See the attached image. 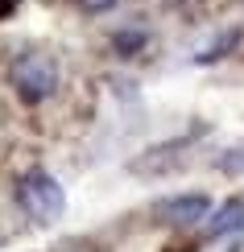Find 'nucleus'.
<instances>
[{
  "instance_id": "f257e3e1",
  "label": "nucleus",
  "mask_w": 244,
  "mask_h": 252,
  "mask_svg": "<svg viewBox=\"0 0 244 252\" xmlns=\"http://www.w3.org/2000/svg\"><path fill=\"white\" fill-rule=\"evenodd\" d=\"M17 203L34 223H54L67 211V190H62V182L50 170L34 165V170H25L17 178Z\"/></svg>"
},
{
  "instance_id": "f03ea898",
  "label": "nucleus",
  "mask_w": 244,
  "mask_h": 252,
  "mask_svg": "<svg viewBox=\"0 0 244 252\" xmlns=\"http://www.w3.org/2000/svg\"><path fill=\"white\" fill-rule=\"evenodd\" d=\"M8 83L25 103H41L54 95L58 87V62L54 54H41V50H29V54H17L13 66H8Z\"/></svg>"
},
{
  "instance_id": "7ed1b4c3",
  "label": "nucleus",
  "mask_w": 244,
  "mask_h": 252,
  "mask_svg": "<svg viewBox=\"0 0 244 252\" xmlns=\"http://www.w3.org/2000/svg\"><path fill=\"white\" fill-rule=\"evenodd\" d=\"M199 136H207V124H195L186 136H174V141L149 145L145 153H137L133 161H129V174H137V178H162L170 170H178V165H182V153L199 141Z\"/></svg>"
},
{
  "instance_id": "20e7f679",
  "label": "nucleus",
  "mask_w": 244,
  "mask_h": 252,
  "mask_svg": "<svg viewBox=\"0 0 244 252\" xmlns=\"http://www.w3.org/2000/svg\"><path fill=\"white\" fill-rule=\"evenodd\" d=\"M211 215V198L207 194H170V198H157L153 203V219L162 223H174V227H190V223H203Z\"/></svg>"
},
{
  "instance_id": "39448f33",
  "label": "nucleus",
  "mask_w": 244,
  "mask_h": 252,
  "mask_svg": "<svg viewBox=\"0 0 244 252\" xmlns=\"http://www.w3.org/2000/svg\"><path fill=\"white\" fill-rule=\"evenodd\" d=\"M236 232H244V194L228 198L224 207H215V215H207V223H203L207 240H224V236H236Z\"/></svg>"
},
{
  "instance_id": "423d86ee",
  "label": "nucleus",
  "mask_w": 244,
  "mask_h": 252,
  "mask_svg": "<svg viewBox=\"0 0 244 252\" xmlns=\"http://www.w3.org/2000/svg\"><path fill=\"white\" fill-rule=\"evenodd\" d=\"M240 37H244V29L236 25V29H228V33H219L215 41H211V46H203L195 54V66H211V62H219V58H228L232 50L240 46Z\"/></svg>"
},
{
  "instance_id": "0eeeda50",
  "label": "nucleus",
  "mask_w": 244,
  "mask_h": 252,
  "mask_svg": "<svg viewBox=\"0 0 244 252\" xmlns=\"http://www.w3.org/2000/svg\"><path fill=\"white\" fill-rule=\"evenodd\" d=\"M145 46H149V33H145V29H116L112 33L116 58H133V54H141Z\"/></svg>"
},
{
  "instance_id": "6e6552de",
  "label": "nucleus",
  "mask_w": 244,
  "mask_h": 252,
  "mask_svg": "<svg viewBox=\"0 0 244 252\" xmlns=\"http://www.w3.org/2000/svg\"><path fill=\"white\" fill-rule=\"evenodd\" d=\"M211 165H215L219 174H228V178H244V141H240V145H232V149H224Z\"/></svg>"
},
{
  "instance_id": "1a4fd4ad",
  "label": "nucleus",
  "mask_w": 244,
  "mask_h": 252,
  "mask_svg": "<svg viewBox=\"0 0 244 252\" xmlns=\"http://www.w3.org/2000/svg\"><path fill=\"white\" fill-rule=\"evenodd\" d=\"M83 13H108V8H116V0H79Z\"/></svg>"
},
{
  "instance_id": "9d476101",
  "label": "nucleus",
  "mask_w": 244,
  "mask_h": 252,
  "mask_svg": "<svg viewBox=\"0 0 244 252\" xmlns=\"http://www.w3.org/2000/svg\"><path fill=\"white\" fill-rule=\"evenodd\" d=\"M13 8H17V0H0V21H4L8 13H13Z\"/></svg>"
},
{
  "instance_id": "9b49d317",
  "label": "nucleus",
  "mask_w": 244,
  "mask_h": 252,
  "mask_svg": "<svg viewBox=\"0 0 244 252\" xmlns=\"http://www.w3.org/2000/svg\"><path fill=\"white\" fill-rule=\"evenodd\" d=\"M166 252H195V248H166Z\"/></svg>"
}]
</instances>
